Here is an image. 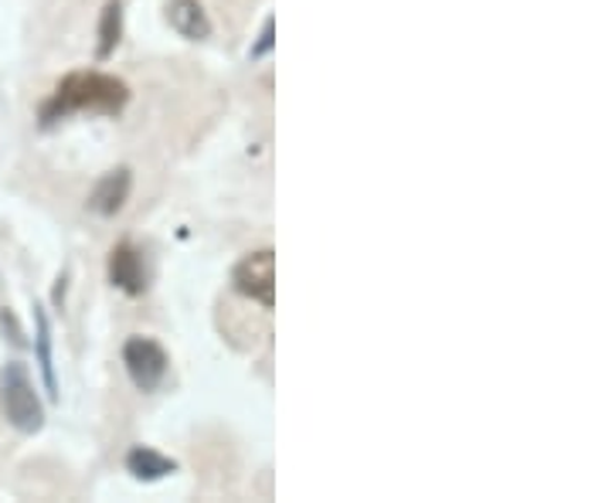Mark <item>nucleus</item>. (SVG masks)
Here are the masks:
<instances>
[{"label":"nucleus","instance_id":"obj_1","mask_svg":"<svg viewBox=\"0 0 612 503\" xmlns=\"http://www.w3.org/2000/svg\"><path fill=\"white\" fill-rule=\"evenodd\" d=\"M130 102V89L123 79L106 72H72L54 85L51 99L41 105V123L51 127L72 113H106L113 117Z\"/></svg>","mask_w":612,"mask_h":503},{"label":"nucleus","instance_id":"obj_2","mask_svg":"<svg viewBox=\"0 0 612 503\" xmlns=\"http://www.w3.org/2000/svg\"><path fill=\"white\" fill-rule=\"evenodd\" d=\"M0 412H4V419L24 435H34L44 425V405L21 361H11L0 371Z\"/></svg>","mask_w":612,"mask_h":503},{"label":"nucleus","instance_id":"obj_3","mask_svg":"<svg viewBox=\"0 0 612 503\" xmlns=\"http://www.w3.org/2000/svg\"><path fill=\"white\" fill-rule=\"evenodd\" d=\"M232 283L242 296H249L262 310H272L275 306V252L259 249L245 255L232 272Z\"/></svg>","mask_w":612,"mask_h":503},{"label":"nucleus","instance_id":"obj_4","mask_svg":"<svg viewBox=\"0 0 612 503\" xmlns=\"http://www.w3.org/2000/svg\"><path fill=\"white\" fill-rule=\"evenodd\" d=\"M123 364L140 391H157L167 378V354L150 338H130L123 348Z\"/></svg>","mask_w":612,"mask_h":503},{"label":"nucleus","instance_id":"obj_5","mask_svg":"<svg viewBox=\"0 0 612 503\" xmlns=\"http://www.w3.org/2000/svg\"><path fill=\"white\" fill-rule=\"evenodd\" d=\"M109 279H113V286L130 293V296H140L147 290V262H143V252L130 242H120L113 252H109Z\"/></svg>","mask_w":612,"mask_h":503},{"label":"nucleus","instance_id":"obj_6","mask_svg":"<svg viewBox=\"0 0 612 503\" xmlns=\"http://www.w3.org/2000/svg\"><path fill=\"white\" fill-rule=\"evenodd\" d=\"M130 188H133V178H130V171H127V167H117V171L102 174V181L92 188V194H89V208H92L96 214H102V218L117 214V211L127 204V198H130Z\"/></svg>","mask_w":612,"mask_h":503},{"label":"nucleus","instance_id":"obj_7","mask_svg":"<svg viewBox=\"0 0 612 503\" xmlns=\"http://www.w3.org/2000/svg\"><path fill=\"white\" fill-rule=\"evenodd\" d=\"M167 21L188 41H204L211 34V21L208 11L201 8V0H171L167 4Z\"/></svg>","mask_w":612,"mask_h":503},{"label":"nucleus","instance_id":"obj_8","mask_svg":"<svg viewBox=\"0 0 612 503\" xmlns=\"http://www.w3.org/2000/svg\"><path fill=\"white\" fill-rule=\"evenodd\" d=\"M127 466H130V473H133L137 480H143V483L163 480L167 473H174V470H178V463H174V460L160 456L157 450H150V445H137V450L127 456Z\"/></svg>","mask_w":612,"mask_h":503},{"label":"nucleus","instance_id":"obj_9","mask_svg":"<svg viewBox=\"0 0 612 503\" xmlns=\"http://www.w3.org/2000/svg\"><path fill=\"white\" fill-rule=\"evenodd\" d=\"M34 323H38L34 348H38L41 378H44L48 395H51V399H59V381H54V358H51V323H48V313H44L41 306H34Z\"/></svg>","mask_w":612,"mask_h":503},{"label":"nucleus","instance_id":"obj_10","mask_svg":"<svg viewBox=\"0 0 612 503\" xmlns=\"http://www.w3.org/2000/svg\"><path fill=\"white\" fill-rule=\"evenodd\" d=\"M120 34H123V4L120 0H109L99 21V59L113 54V48L120 44Z\"/></svg>","mask_w":612,"mask_h":503},{"label":"nucleus","instance_id":"obj_11","mask_svg":"<svg viewBox=\"0 0 612 503\" xmlns=\"http://www.w3.org/2000/svg\"><path fill=\"white\" fill-rule=\"evenodd\" d=\"M272 44H275V21L269 18V21L262 24V34H259V41H255V44H252V51H249V59H252V62L265 59V54L272 51Z\"/></svg>","mask_w":612,"mask_h":503}]
</instances>
